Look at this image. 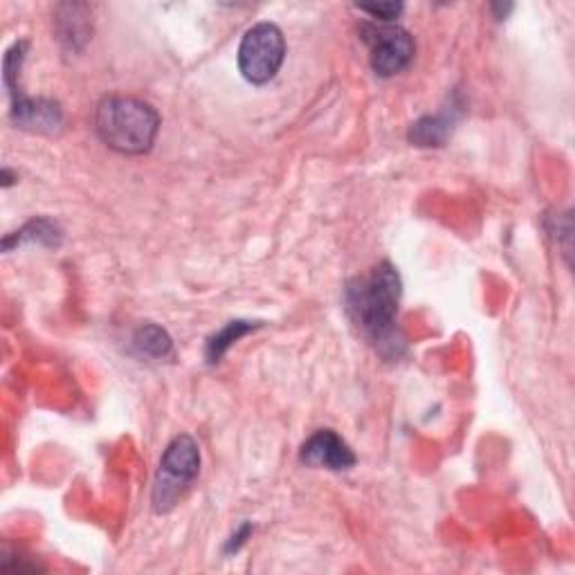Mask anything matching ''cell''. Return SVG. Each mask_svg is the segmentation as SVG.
Returning a JSON list of instances; mask_svg holds the SVG:
<instances>
[{
  "label": "cell",
  "instance_id": "9",
  "mask_svg": "<svg viewBox=\"0 0 575 575\" xmlns=\"http://www.w3.org/2000/svg\"><path fill=\"white\" fill-rule=\"evenodd\" d=\"M25 241H36V243H43V245H59L61 232H59L56 223H52L48 219H39V221L28 223L21 232L8 234L6 241H3V248L10 252L14 245H21Z\"/></svg>",
  "mask_w": 575,
  "mask_h": 575
},
{
  "label": "cell",
  "instance_id": "13",
  "mask_svg": "<svg viewBox=\"0 0 575 575\" xmlns=\"http://www.w3.org/2000/svg\"><path fill=\"white\" fill-rule=\"evenodd\" d=\"M357 10L372 14L374 19H378L383 23H389V21L400 17L402 6L400 3H378V6H357Z\"/></svg>",
  "mask_w": 575,
  "mask_h": 575
},
{
  "label": "cell",
  "instance_id": "1",
  "mask_svg": "<svg viewBox=\"0 0 575 575\" xmlns=\"http://www.w3.org/2000/svg\"><path fill=\"white\" fill-rule=\"evenodd\" d=\"M400 293V274L387 261L346 288V309L353 322L376 344L394 346Z\"/></svg>",
  "mask_w": 575,
  "mask_h": 575
},
{
  "label": "cell",
  "instance_id": "11",
  "mask_svg": "<svg viewBox=\"0 0 575 575\" xmlns=\"http://www.w3.org/2000/svg\"><path fill=\"white\" fill-rule=\"evenodd\" d=\"M254 326L250 322H230L223 331L216 333L209 344H207V359L209 363H219V359L223 357V353L239 339L243 337L245 333H250Z\"/></svg>",
  "mask_w": 575,
  "mask_h": 575
},
{
  "label": "cell",
  "instance_id": "7",
  "mask_svg": "<svg viewBox=\"0 0 575 575\" xmlns=\"http://www.w3.org/2000/svg\"><path fill=\"white\" fill-rule=\"evenodd\" d=\"M12 119L17 126L32 133H56L63 124V115L59 104L50 100H30L19 95L12 104Z\"/></svg>",
  "mask_w": 575,
  "mask_h": 575
},
{
  "label": "cell",
  "instance_id": "2",
  "mask_svg": "<svg viewBox=\"0 0 575 575\" xmlns=\"http://www.w3.org/2000/svg\"><path fill=\"white\" fill-rule=\"evenodd\" d=\"M95 128L113 151L142 156L154 147L160 115L151 104L135 97H104L95 111Z\"/></svg>",
  "mask_w": 575,
  "mask_h": 575
},
{
  "label": "cell",
  "instance_id": "5",
  "mask_svg": "<svg viewBox=\"0 0 575 575\" xmlns=\"http://www.w3.org/2000/svg\"><path fill=\"white\" fill-rule=\"evenodd\" d=\"M367 43L372 48V67L380 77L400 75L414 59V39L398 25L367 28Z\"/></svg>",
  "mask_w": 575,
  "mask_h": 575
},
{
  "label": "cell",
  "instance_id": "3",
  "mask_svg": "<svg viewBox=\"0 0 575 575\" xmlns=\"http://www.w3.org/2000/svg\"><path fill=\"white\" fill-rule=\"evenodd\" d=\"M200 472V448L189 437H176L160 461V470L154 485V509L156 513L171 511L187 485L198 477Z\"/></svg>",
  "mask_w": 575,
  "mask_h": 575
},
{
  "label": "cell",
  "instance_id": "12",
  "mask_svg": "<svg viewBox=\"0 0 575 575\" xmlns=\"http://www.w3.org/2000/svg\"><path fill=\"white\" fill-rule=\"evenodd\" d=\"M25 50H28V43L21 41L6 56V84L12 93V100H17L21 95L19 93V70H21V63L25 59Z\"/></svg>",
  "mask_w": 575,
  "mask_h": 575
},
{
  "label": "cell",
  "instance_id": "8",
  "mask_svg": "<svg viewBox=\"0 0 575 575\" xmlns=\"http://www.w3.org/2000/svg\"><path fill=\"white\" fill-rule=\"evenodd\" d=\"M457 122V108L450 106L439 115H427L411 124L409 128V139L418 147H443V142L450 137L452 126Z\"/></svg>",
  "mask_w": 575,
  "mask_h": 575
},
{
  "label": "cell",
  "instance_id": "6",
  "mask_svg": "<svg viewBox=\"0 0 575 575\" xmlns=\"http://www.w3.org/2000/svg\"><path fill=\"white\" fill-rule=\"evenodd\" d=\"M302 463L324 470H348L355 466V454L333 429H320L302 448Z\"/></svg>",
  "mask_w": 575,
  "mask_h": 575
},
{
  "label": "cell",
  "instance_id": "10",
  "mask_svg": "<svg viewBox=\"0 0 575 575\" xmlns=\"http://www.w3.org/2000/svg\"><path fill=\"white\" fill-rule=\"evenodd\" d=\"M135 348L142 353V355H149V357H169L174 353V342L171 337L167 335V331H163L160 326L156 324H147L142 326L137 333H135V339H133Z\"/></svg>",
  "mask_w": 575,
  "mask_h": 575
},
{
  "label": "cell",
  "instance_id": "4",
  "mask_svg": "<svg viewBox=\"0 0 575 575\" xmlns=\"http://www.w3.org/2000/svg\"><path fill=\"white\" fill-rule=\"evenodd\" d=\"M285 59V39L274 23L252 25L239 45V70L250 84H268Z\"/></svg>",
  "mask_w": 575,
  "mask_h": 575
}]
</instances>
